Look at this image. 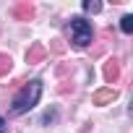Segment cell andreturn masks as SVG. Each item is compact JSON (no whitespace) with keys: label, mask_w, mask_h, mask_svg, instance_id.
<instances>
[{"label":"cell","mask_w":133,"mask_h":133,"mask_svg":"<svg viewBox=\"0 0 133 133\" xmlns=\"http://www.w3.org/2000/svg\"><path fill=\"white\" fill-rule=\"evenodd\" d=\"M39 97H42V81L34 78V81H29V84L13 97V107H11V112H13V115H24L26 110H31V107L39 102Z\"/></svg>","instance_id":"cell-1"},{"label":"cell","mask_w":133,"mask_h":133,"mask_svg":"<svg viewBox=\"0 0 133 133\" xmlns=\"http://www.w3.org/2000/svg\"><path fill=\"white\" fill-rule=\"evenodd\" d=\"M68 34H71V42H73L76 47H86V44L94 39V29H91V24H89L86 18H81V16L71 18V24H68Z\"/></svg>","instance_id":"cell-2"},{"label":"cell","mask_w":133,"mask_h":133,"mask_svg":"<svg viewBox=\"0 0 133 133\" xmlns=\"http://www.w3.org/2000/svg\"><path fill=\"white\" fill-rule=\"evenodd\" d=\"M44 57H47V47H44L42 42H34V44L26 50V63H29V65H39Z\"/></svg>","instance_id":"cell-3"},{"label":"cell","mask_w":133,"mask_h":133,"mask_svg":"<svg viewBox=\"0 0 133 133\" xmlns=\"http://www.w3.org/2000/svg\"><path fill=\"white\" fill-rule=\"evenodd\" d=\"M117 78H120V60L117 57H110L104 63V81L107 84H117Z\"/></svg>","instance_id":"cell-4"},{"label":"cell","mask_w":133,"mask_h":133,"mask_svg":"<svg viewBox=\"0 0 133 133\" xmlns=\"http://www.w3.org/2000/svg\"><path fill=\"white\" fill-rule=\"evenodd\" d=\"M13 16H16V21H31L34 18V5L31 3H16L13 5Z\"/></svg>","instance_id":"cell-5"},{"label":"cell","mask_w":133,"mask_h":133,"mask_svg":"<svg viewBox=\"0 0 133 133\" xmlns=\"http://www.w3.org/2000/svg\"><path fill=\"white\" fill-rule=\"evenodd\" d=\"M115 99H117V91H115V89H99V91H94V97H91V102L99 104V107L112 104Z\"/></svg>","instance_id":"cell-6"},{"label":"cell","mask_w":133,"mask_h":133,"mask_svg":"<svg viewBox=\"0 0 133 133\" xmlns=\"http://www.w3.org/2000/svg\"><path fill=\"white\" fill-rule=\"evenodd\" d=\"M11 68H13V60H11V55H5V52H0V76H5V73H11Z\"/></svg>","instance_id":"cell-7"},{"label":"cell","mask_w":133,"mask_h":133,"mask_svg":"<svg viewBox=\"0 0 133 133\" xmlns=\"http://www.w3.org/2000/svg\"><path fill=\"white\" fill-rule=\"evenodd\" d=\"M84 11H89V13H99V11H102V3H97V0H86V3H84Z\"/></svg>","instance_id":"cell-8"},{"label":"cell","mask_w":133,"mask_h":133,"mask_svg":"<svg viewBox=\"0 0 133 133\" xmlns=\"http://www.w3.org/2000/svg\"><path fill=\"white\" fill-rule=\"evenodd\" d=\"M120 29H123L125 34H130V31H133V16H123V21H120Z\"/></svg>","instance_id":"cell-9"},{"label":"cell","mask_w":133,"mask_h":133,"mask_svg":"<svg viewBox=\"0 0 133 133\" xmlns=\"http://www.w3.org/2000/svg\"><path fill=\"white\" fill-rule=\"evenodd\" d=\"M52 50H55V52H63L65 47H63V42H60V39H52Z\"/></svg>","instance_id":"cell-10"},{"label":"cell","mask_w":133,"mask_h":133,"mask_svg":"<svg viewBox=\"0 0 133 133\" xmlns=\"http://www.w3.org/2000/svg\"><path fill=\"white\" fill-rule=\"evenodd\" d=\"M42 120H44V123H52V120H55V110H50V112H44V117H42Z\"/></svg>","instance_id":"cell-11"},{"label":"cell","mask_w":133,"mask_h":133,"mask_svg":"<svg viewBox=\"0 0 133 133\" xmlns=\"http://www.w3.org/2000/svg\"><path fill=\"white\" fill-rule=\"evenodd\" d=\"M0 133H5V120L0 117Z\"/></svg>","instance_id":"cell-12"}]
</instances>
